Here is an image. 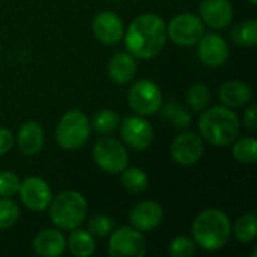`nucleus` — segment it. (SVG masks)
I'll use <instances>...</instances> for the list:
<instances>
[{"label":"nucleus","mask_w":257,"mask_h":257,"mask_svg":"<svg viewBox=\"0 0 257 257\" xmlns=\"http://www.w3.org/2000/svg\"><path fill=\"white\" fill-rule=\"evenodd\" d=\"M163 217V208L152 200L140 202L130 211V223L139 232H151L157 229L161 224Z\"/></svg>","instance_id":"obj_15"},{"label":"nucleus","mask_w":257,"mask_h":257,"mask_svg":"<svg viewBox=\"0 0 257 257\" xmlns=\"http://www.w3.org/2000/svg\"><path fill=\"white\" fill-rule=\"evenodd\" d=\"M244 125L251 131H254L257 128V108L254 104L248 110H245V113H244Z\"/></svg>","instance_id":"obj_33"},{"label":"nucleus","mask_w":257,"mask_h":257,"mask_svg":"<svg viewBox=\"0 0 257 257\" xmlns=\"http://www.w3.org/2000/svg\"><path fill=\"white\" fill-rule=\"evenodd\" d=\"M44 142H45V134H44L42 126L38 122L29 120L23 123L21 128L18 130L17 145H18V149L24 155L39 154L41 149L44 148Z\"/></svg>","instance_id":"obj_18"},{"label":"nucleus","mask_w":257,"mask_h":257,"mask_svg":"<svg viewBox=\"0 0 257 257\" xmlns=\"http://www.w3.org/2000/svg\"><path fill=\"white\" fill-rule=\"evenodd\" d=\"M137 71L136 57L130 53H117L108 62V77L117 84L130 83Z\"/></svg>","instance_id":"obj_20"},{"label":"nucleus","mask_w":257,"mask_h":257,"mask_svg":"<svg viewBox=\"0 0 257 257\" xmlns=\"http://www.w3.org/2000/svg\"><path fill=\"white\" fill-rule=\"evenodd\" d=\"M167 38H170L176 45L181 47H193L197 45L200 38L205 35L203 21L190 12L178 14L173 17L166 26Z\"/></svg>","instance_id":"obj_6"},{"label":"nucleus","mask_w":257,"mask_h":257,"mask_svg":"<svg viewBox=\"0 0 257 257\" xmlns=\"http://www.w3.org/2000/svg\"><path fill=\"white\" fill-rule=\"evenodd\" d=\"M205 146L200 136L193 131H184L175 137L170 145V155L181 166H193L203 155Z\"/></svg>","instance_id":"obj_11"},{"label":"nucleus","mask_w":257,"mask_h":257,"mask_svg":"<svg viewBox=\"0 0 257 257\" xmlns=\"http://www.w3.org/2000/svg\"><path fill=\"white\" fill-rule=\"evenodd\" d=\"M239 119L226 105L205 108L199 119L202 137L214 146H229L239 136Z\"/></svg>","instance_id":"obj_3"},{"label":"nucleus","mask_w":257,"mask_h":257,"mask_svg":"<svg viewBox=\"0 0 257 257\" xmlns=\"http://www.w3.org/2000/svg\"><path fill=\"white\" fill-rule=\"evenodd\" d=\"M232 41L236 45L241 47H253L257 44V21L256 20H247L233 27L230 32Z\"/></svg>","instance_id":"obj_22"},{"label":"nucleus","mask_w":257,"mask_h":257,"mask_svg":"<svg viewBox=\"0 0 257 257\" xmlns=\"http://www.w3.org/2000/svg\"><path fill=\"white\" fill-rule=\"evenodd\" d=\"M18 193L24 206L33 212L45 211L53 199V191L50 185L42 178L38 176H30L26 178L23 182H20Z\"/></svg>","instance_id":"obj_10"},{"label":"nucleus","mask_w":257,"mask_h":257,"mask_svg":"<svg viewBox=\"0 0 257 257\" xmlns=\"http://www.w3.org/2000/svg\"><path fill=\"white\" fill-rule=\"evenodd\" d=\"M123 36L130 54L142 60L152 59L158 56L166 45V23L157 14L146 12L131 21Z\"/></svg>","instance_id":"obj_1"},{"label":"nucleus","mask_w":257,"mask_h":257,"mask_svg":"<svg viewBox=\"0 0 257 257\" xmlns=\"http://www.w3.org/2000/svg\"><path fill=\"white\" fill-rule=\"evenodd\" d=\"M120 136L128 146L136 151H143L151 146L154 140L152 125L139 116H128L119 123Z\"/></svg>","instance_id":"obj_12"},{"label":"nucleus","mask_w":257,"mask_h":257,"mask_svg":"<svg viewBox=\"0 0 257 257\" xmlns=\"http://www.w3.org/2000/svg\"><path fill=\"white\" fill-rule=\"evenodd\" d=\"M120 176L122 185L130 191V193H142L146 190L148 187V176L142 169L137 167H130V169H123Z\"/></svg>","instance_id":"obj_25"},{"label":"nucleus","mask_w":257,"mask_h":257,"mask_svg":"<svg viewBox=\"0 0 257 257\" xmlns=\"http://www.w3.org/2000/svg\"><path fill=\"white\" fill-rule=\"evenodd\" d=\"M233 235L235 238L242 242V244H248L253 242L257 236V218L254 214H245L242 217H239L235 221L233 226Z\"/></svg>","instance_id":"obj_24"},{"label":"nucleus","mask_w":257,"mask_h":257,"mask_svg":"<svg viewBox=\"0 0 257 257\" xmlns=\"http://www.w3.org/2000/svg\"><path fill=\"white\" fill-rule=\"evenodd\" d=\"M199 44V59L209 68L223 66L229 59V45L226 39L217 33L203 35Z\"/></svg>","instance_id":"obj_14"},{"label":"nucleus","mask_w":257,"mask_h":257,"mask_svg":"<svg viewBox=\"0 0 257 257\" xmlns=\"http://www.w3.org/2000/svg\"><path fill=\"white\" fill-rule=\"evenodd\" d=\"M93 35L98 41L105 45H116L123 39L125 26L120 17L111 11L99 12L92 24Z\"/></svg>","instance_id":"obj_13"},{"label":"nucleus","mask_w":257,"mask_h":257,"mask_svg":"<svg viewBox=\"0 0 257 257\" xmlns=\"http://www.w3.org/2000/svg\"><path fill=\"white\" fill-rule=\"evenodd\" d=\"M120 123V117L114 110H101L98 113H95L93 119H92V125L95 128L96 133L99 134H110L113 133Z\"/></svg>","instance_id":"obj_27"},{"label":"nucleus","mask_w":257,"mask_h":257,"mask_svg":"<svg viewBox=\"0 0 257 257\" xmlns=\"http://www.w3.org/2000/svg\"><path fill=\"white\" fill-rule=\"evenodd\" d=\"M47 209L50 211V218L54 226L63 230H74L86 220L87 202L83 194L69 190L51 199Z\"/></svg>","instance_id":"obj_4"},{"label":"nucleus","mask_w":257,"mask_h":257,"mask_svg":"<svg viewBox=\"0 0 257 257\" xmlns=\"http://www.w3.org/2000/svg\"><path fill=\"white\" fill-rule=\"evenodd\" d=\"M196 245L206 251L221 250L232 236V223L226 212L217 208L202 211L191 227Z\"/></svg>","instance_id":"obj_2"},{"label":"nucleus","mask_w":257,"mask_h":257,"mask_svg":"<svg viewBox=\"0 0 257 257\" xmlns=\"http://www.w3.org/2000/svg\"><path fill=\"white\" fill-rule=\"evenodd\" d=\"M66 245H68L71 254L75 257L92 256L96 248L93 235L87 230H77V229H74L72 233L69 235Z\"/></svg>","instance_id":"obj_21"},{"label":"nucleus","mask_w":257,"mask_h":257,"mask_svg":"<svg viewBox=\"0 0 257 257\" xmlns=\"http://www.w3.org/2000/svg\"><path fill=\"white\" fill-rule=\"evenodd\" d=\"M248 2H250L251 5H256V3H257V0H248Z\"/></svg>","instance_id":"obj_34"},{"label":"nucleus","mask_w":257,"mask_h":257,"mask_svg":"<svg viewBox=\"0 0 257 257\" xmlns=\"http://www.w3.org/2000/svg\"><path fill=\"white\" fill-rule=\"evenodd\" d=\"M114 229V221L107 215H96L89 221V232L98 238H107Z\"/></svg>","instance_id":"obj_30"},{"label":"nucleus","mask_w":257,"mask_h":257,"mask_svg":"<svg viewBox=\"0 0 257 257\" xmlns=\"http://www.w3.org/2000/svg\"><path fill=\"white\" fill-rule=\"evenodd\" d=\"M14 146V136L9 130L0 128V155L8 154Z\"/></svg>","instance_id":"obj_32"},{"label":"nucleus","mask_w":257,"mask_h":257,"mask_svg":"<svg viewBox=\"0 0 257 257\" xmlns=\"http://www.w3.org/2000/svg\"><path fill=\"white\" fill-rule=\"evenodd\" d=\"M108 254L111 257H143L146 239L134 227H120L110 233Z\"/></svg>","instance_id":"obj_9"},{"label":"nucleus","mask_w":257,"mask_h":257,"mask_svg":"<svg viewBox=\"0 0 257 257\" xmlns=\"http://www.w3.org/2000/svg\"><path fill=\"white\" fill-rule=\"evenodd\" d=\"M232 154L241 164H254L257 160V142L254 137H241L233 142Z\"/></svg>","instance_id":"obj_23"},{"label":"nucleus","mask_w":257,"mask_h":257,"mask_svg":"<svg viewBox=\"0 0 257 257\" xmlns=\"http://www.w3.org/2000/svg\"><path fill=\"white\" fill-rule=\"evenodd\" d=\"M20 179L12 172H0V197H12L18 193Z\"/></svg>","instance_id":"obj_31"},{"label":"nucleus","mask_w":257,"mask_h":257,"mask_svg":"<svg viewBox=\"0 0 257 257\" xmlns=\"http://www.w3.org/2000/svg\"><path fill=\"white\" fill-rule=\"evenodd\" d=\"M90 136L87 116L80 110H71L59 120L56 126V140L66 151H74L86 145Z\"/></svg>","instance_id":"obj_5"},{"label":"nucleus","mask_w":257,"mask_h":257,"mask_svg":"<svg viewBox=\"0 0 257 257\" xmlns=\"http://www.w3.org/2000/svg\"><path fill=\"white\" fill-rule=\"evenodd\" d=\"M211 101L209 87L203 83H196L187 90V102L194 111H203Z\"/></svg>","instance_id":"obj_26"},{"label":"nucleus","mask_w":257,"mask_h":257,"mask_svg":"<svg viewBox=\"0 0 257 257\" xmlns=\"http://www.w3.org/2000/svg\"><path fill=\"white\" fill-rule=\"evenodd\" d=\"M233 8L229 0H202L200 20L211 29H224L232 23Z\"/></svg>","instance_id":"obj_16"},{"label":"nucleus","mask_w":257,"mask_h":257,"mask_svg":"<svg viewBox=\"0 0 257 257\" xmlns=\"http://www.w3.org/2000/svg\"><path fill=\"white\" fill-rule=\"evenodd\" d=\"M128 158L125 146L116 139L102 137L93 146V161L105 173H120L128 166Z\"/></svg>","instance_id":"obj_7"},{"label":"nucleus","mask_w":257,"mask_h":257,"mask_svg":"<svg viewBox=\"0 0 257 257\" xmlns=\"http://www.w3.org/2000/svg\"><path fill=\"white\" fill-rule=\"evenodd\" d=\"M66 239L56 229H45L33 239V251L41 257H59L65 253Z\"/></svg>","instance_id":"obj_17"},{"label":"nucleus","mask_w":257,"mask_h":257,"mask_svg":"<svg viewBox=\"0 0 257 257\" xmlns=\"http://www.w3.org/2000/svg\"><path fill=\"white\" fill-rule=\"evenodd\" d=\"M20 217V209L9 197L0 199V230L12 227Z\"/></svg>","instance_id":"obj_28"},{"label":"nucleus","mask_w":257,"mask_h":257,"mask_svg":"<svg viewBox=\"0 0 257 257\" xmlns=\"http://www.w3.org/2000/svg\"><path fill=\"white\" fill-rule=\"evenodd\" d=\"M196 253V242L188 236H176L169 245V254L172 257H191Z\"/></svg>","instance_id":"obj_29"},{"label":"nucleus","mask_w":257,"mask_h":257,"mask_svg":"<svg viewBox=\"0 0 257 257\" xmlns=\"http://www.w3.org/2000/svg\"><path fill=\"white\" fill-rule=\"evenodd\" d=\"M218 96H220V101L226 107L238 108V107L247 105L251 101L253 89L247 83H244V81L232 80V81H226L220 87Z\"/></svg>","instance_id":"obj_19"},{"label":"nucleus","mask_w":257,"mask_h":257,"mask_svg":"<svg viewBox=\"0 0 257 257\" xmlns=\"http://www.w3.org/2000/svg\"><path fill=\"white\" fill-rule=\"evenodd\" d=\"M128 104L139 116H152L161 108V89L151 80H139L130 89Z\"/></svg>","instance_id":"obj_8"}]
</instances>
